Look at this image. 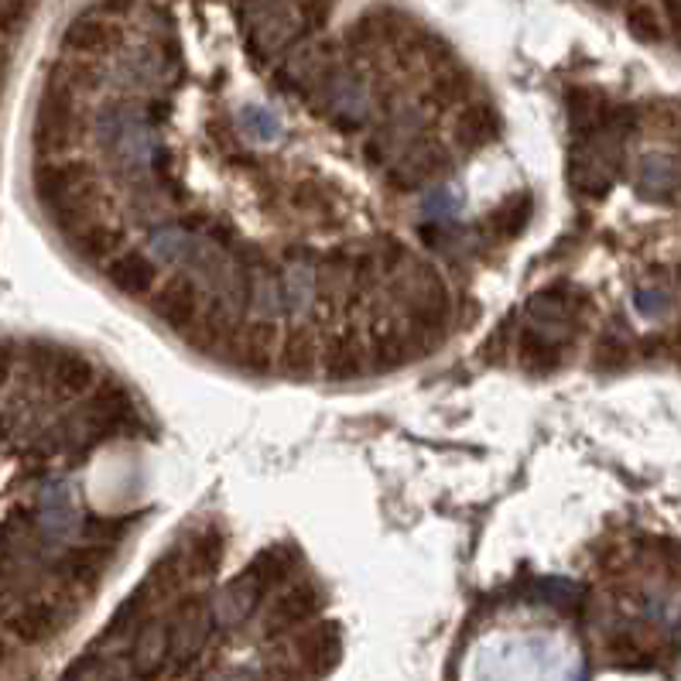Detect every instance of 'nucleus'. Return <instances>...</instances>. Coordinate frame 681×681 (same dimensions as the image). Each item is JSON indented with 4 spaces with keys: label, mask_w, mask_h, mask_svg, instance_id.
Masks as SVG:
<instances>
[{
    "label": "nucleus",
    "mask_w": 681,
    "mask_h": 681,
    "mask_svg": "<svg viewBox=\"0 0 681 681\" xmlns=\"http://www.w3.org/2000/svg\"><path fill=\"white\" fill-rule=\"evenodd\" d=\"M633 134V110L630 106H610L607 120L586 138H572L569 154V182L572 192L582 199H603L620 172H623V151L627 138Z\"/></svg>",
    "instance_id": "f257e3e1"
},
{
    "label": "nucleus",
    "mask_w": 681,
    "mask_h": 681,
    "mask_svg": "<svg viewBox=\"0 0 681 681\" xmlns=\"http://www.w3.org/2000/svg\"><path fill=\"white\" fill-rule=\"evenodd\" d=\"M93 189H96L93 169L87 162H79V157H65V162L45 157V162L34 165V195L62 233L93 220L90 216Z\"/></svg>",
    "instance_id": "f03ea898"
},
{
    "label": "nucleus",
    "mask_w": 681,
    "mask_h": 681,
    "mask_svg": "<svg viewBox=\"0 0 681 681\" xmlns=\"http://www.w3.org/2000/svg\"><path fill=\"white\" fill-rule=\"evenodd\" d=\"M308 100L318 113L329 116L339 131H356L370 113L367 83L353 69H339V65H333L323 79H318Z\"/></svg>",
    "instance_id": "7ed1b4c3"
},
{
    "label": "nucleus",
    "mask_w": 681,
    "mask_h": 681,
    "mask_svg": "<svg viewBox=\"0 0 681 681\" xmlns=\"http://www.w3.org/2000/svg\"><path fill=\"white\" fill-rule=\"evenodd\" d=\"M75 134V100H72V87L52 79L49 90L42 93V103H38L34 113V148L38 154H55L62 148L72 144Z\"/></svg>",
    "instance_id": "20e7f679"
},
{
    "label": "nucleus",
    "mask_w": 681,
    "mask_h": 681,
    "mask_svg": "<svg viewBox=\"0 0 681 681\" xmlns=\"http://www.w3.org/2000/svg\"><path fill=\"white\" fill-rule=\"evenodd\" d=\"M151 315L172 333H189L199 323V315H203V288H199L189 271L172 274L165 285L154 288Z\"/></svg>",
    "instance_id": "39448f33"
},
{
    "label": "nucleus",
    "mask_w": 681,
    "mask_h": 681,
    "mask_svg": "<svg viewBox=\"0 0 681 681\" xmlns=\"http://www.w3.org/2000/svg\"><path fill=\"white\" fill-rule=\"evenodd\" d=\"M31 367L45 384L59 387L62 394H83L96 384V367L83 353L62 349V346H45L38 343L31 349Z\"/></svg>",
    "instance_id": "423d86ee"
},
{
    "label": "nucleus",
    "mask_w": 681,
    "mask_h": 681,
    "mask_svg": "<svg viewBox=\"0 0 681 681\" xmlns=\"http://www.w3.org/2000/svg\"><path fill=\"white\" fill-rule=\"evenodd\" d=\"M453 165L449 151L435 148V144H425V141H415L405 154H397L394 162L384 169L387 182L400 192H415V189H425L431 185L435 179H443Z\"/></svg>",
    "instance_id": "0eeeda50"
},
{
    "label": "nucleus",
    "mask_w": 681,
    "mask_h": 681,
    "mask_svg": "<svg viewBox=\"0 0 681 681\" xmlns=\"http://www.w3.org/2000/svg\"><path fill=\"white\" fill-rule=\"evenodd\" d=\"M421 124H425V116H421L418 106H400L394 116L384 120V124L374 131V138L367 141V162L374 169H387L397 154H405L418 141Z\"/></svg>",
    "instance_id": "6e6552de"
},
{
    "label": "nucleus",
    "mask_w": 681,
    "mask_h": 681,
    "mask_svg": "<svg viewBox=\"0 0 681 681\" xmlns=\"http://www.w3.org/2000/svg\"><path fill=\"white\" fill-rule=\"evenodd\" d=\"M333 69V49L318 45V42H295V49L285 55L282 69H277L274 83L288 90V93H302L308 96L312 87Z\"/></svg>",
    "instance_id": "1a4fd4ad"
},
{
    "label": "nucleus",
    "mask_w": 681,
    "mask_h": 681,
    "mask_svg": "<svg viewBox=\"0 0 681 681\" xmlns=\"http://www.w3.org/2000/svg\"><path fill=\"white\" fill-rule=\"evenodd\" d=\"M106 282L128 298H148L157 288V264L141 251L120 254L106 264Z\"/></svg>",
    "instance_id": "9d476101"
},
{
    "label": "nucleus",
    "mask_w": 681,
    "mask_h": 681,
    "mask_svg": "<svg viewBox=\"0 0 681 681\" xmlns=\"http://www.w3.org/2000/svg\"><path fill=\"white\" fill-rule=\"evenodd\" d=\"M4 623L24 644H42L59 630V610L45 599H21L18 607L4 613Z\"/></svg>",
    "instance_id": "9b49d317"
},
{
    "label": "nucleus",
    "mask_w": 681,
    "mask_h": 681,
    "mask_svg": "<svg viewBox=\"0 0 681 681\" xmlns=\"http://www.w3.org/2000/svg\"><path fill=\"white\" fill-rule=\"evenodd\" d=\"M65 240L72 244L75 257H83L87 264H110L120 251V233L110 230L106 223H96V220H87L79 223L75 230L65 233Z\"/></svg>",
    "instance_id": "f8f14e48"
},
{
    "label": "nucleus",
    "mask_w": 681,
    "mask_h": 681,
    "mask_svg": "<svg viewBox=\"0 0 681 681\" xmlns=\"http://www.w3.org/2000/svg\"><path fill=\"white\" fill-rule=\"evenodd\" d=\"M367 349L359 346L353 336H336L323 346V353H318V367H323V374L329 380H349V377H359L367 367Z\"/></svg>",
    "instance_id": "ddd939ff"
},
{
    "label": "nucleus",
    "mask_w": 681,
    "mask_h": 681,
    "mask_svg": "<svg viewBox=\"0 0 681 681\" xmlns=\"http://www.w3.org/2000/svg\"><path fill=\"white\" fill-rule=\"evenodd\" d=\"M517 346H520V367H525L528 374H538V377L555 374L566 359V343H558V339H551V336H545L538 329L520 336Z\"/></svg>",
    "instance_id": "4468645a"
},
{
    "label": "nucleus",
    "mask_w": 681,
    "mask_h": 681,
    "mask_svg": "<svg viewBox=\"0 0 681 681\" xmlns=\"http://www.w3.org/2000/svg\"><path fill=\"white\" fill-rule=\"evenodd\" d=\"M531 213H535L531 192H514L510 199H504V203L487 216V230H490L497 240H514V236H520V233L528 230Z\"/></svg>",
    "instance_id": "2eb2a0df"
},
{
    "label": "nucleus",
    "mask_w": 681,
    "mask_h": 681,
    "mask_svg": "<svg viewBox=\"0 0 681 681\" xmlns=\"http://www.w3.org/2000/svg\"><path fill=\"white\" fill-rule=\"evenodd\" d=\"M566 110H569L572 138H586V134H592V131L607 120V113H610L607 100L599 96V93H592V90H586V87H576V90L566 93Z\"/></svg>",
    "instance_id": "dca6fc26"
},
{
    "label": "nucleus",
    "mask_w": 681,
    "mask_h": 681,
    "mask_svg": "<svg viewBox=\"0 0 681 681\" xmlns=\"http://www.w3.org/2000/svg\"><path fill=\"white\" fill-rule=\"evenodd\" d=\"M106 38H110V24L103 18V11H83L79 18L69 21L65 34H62V45L72 52H100L106 49Z\"/></svg>",
    "instance_id": "f3484780"
},
{
    "label": "nucleus",
    "mask_w": 681,
    "mask_h": 681,
    "mask_svg": "<svg viewBox=\"0 0 681 681\" xmlns=\"http://www.w3.org/2000/svg\"><path fill=\"white\" fill-rule=\"evenodd\" d=\"M456 138L463 148H487L500 138V116L494 106L479 103V106H469L463 116H459V128H456Z\"/></svg>",
    "instance_id": "a211bd4d"
},
{
    "label": "nucleus",
    "mask_w": 681,
    "mask_h": 681,
    "mask_svg": "<svg viewBox=\"0 0 681 681\" xmlns=\"http://www.w3.org/2000/svg\"><path fill=\"white\" fill-rule=\"evenodd\" d=\"M72 494L62 487V484H52L45 487L42 494V531L45 535H65L72 528Z\"/></svg>",
    "instance_id": "6ab92c4d"
},
{
    "label": "nucleus",
    "mask_w": 681,
    "mask_h": 681,
    "mask_svg": "<svg viewBox=\"0 0 681 681\" xmlns=\"http://www.w3.org/2000/svg\"><path fill=\"white\" fill-rule=\"evenodd\" d=\"M318 353H323V346H318L315 336L308 333H292L282 346V367L295 377H305L318 367Z\"/></svg>",
    "instance_id": "aec40b11"
},
{
    "label": "nucleus",
    "mask_w": 681,
    "mask_h": 681,
    "mask_svg": "<svg viewBox=\"0 0 681 681\" xmlns=\"http://www.w3.org/2000/svg\"><path fill=\"white\" fill-rule=\"evenodd\" d=\"M223 548H226V541H223V535H220L216 528L199 531V535L192 538V545H189V566H192V572L213 576L216 566L223 562Z\"/></svg>",
    "instance_id": "412c9836"
},
{
    "label": "nucleus",
    "mask_w": 681,
    "mask_h": 681,
    "mask_svg": "<svg viewBox=\"0 0 681 681\" xmlns=\"http://www.w3.org/2000/svg\"><path fill=\"white\" fill-rule=\"evenodd\" d=\"M315 607H318L315 589H308V586L292 589V592L282 599V603L274 607V613H271V630H282V627H292V623L305 620Z\"/></svg>",
    "instance_id": "4be33fe9"
},
{
    "label": "nucleus",
    "mask_w": 681,
    "mask_h": 681,
    "mask_svg": "<svg viewBox=\"0 0 681 681\" xmlns=\"http://www.w3.org/2000/svg\"><path fill=\"white\" fill-rule=\"evenodd\" d=\"M627 31L644 45H658L664 38L661 18H658V11L651 4H630L627 8Z\"/></svg>",
    "instance_id": "5701e85b"
},
{
    "label": "nucleus",
    "mask_w": 681,
    "mask_h": 681,
    "mask_svg": "<svg viewBox=\"0 0 681 681\" xmlns=\"http://www.w3.org/2000/svg\"><path fill=\"white\" fill-rule=\"evenodd\" d=\"M674 185V175H671V165L664 162V157H648L644 169H640V195L644 199H668Z\"/></svg>",
    "instance_id": "b1692460"
},
{
    "label": "nucleus",
    "mask_w": 681,
    "mask_h": 681,
    "mask_svg": "<svg viewBox=\"0 0 681 681\" xmlns=\"http://www.w3.org/2000/svg\"><path fill=\"white\" fill-rule=\"evenodd\" d=\"M630 359V346L620 343L617 336H603L599 339V349H596V367L599 370H620Z\"/></svg>",
    "instance_id": "393cba45"
},
{
    "label": "nucleus",
    "mask_w": 681,
    "mask_h": 681,
    "mask_svg": "<svg viewBox=\"0 0 681 681\" xmlns=\"http://www.w3.org/2000/svg\"><path fill=\"white\" fill-rule=\"evenodd\" d=\"M240 120H244V124H251V120H254V124H257V128H251V131H247L251 138L274 141L277 134H282V124H277V116H274L271 110H264V106H247V110H244V116H240Z\"/></svg>",
    "instance_id": "a878e982"
},
{
    "label": "nucleus",
    "mask_w": 681,
    "mask_h": 681,
    "mask_svg": "<svg viewBox=\"0 0 681 681\" xmlns=\"http://www.w3.org/2000/svg\"><path fill=\"white\" fill-rule=\"evenodd\" d=\"M28 14H31V0H0V31L4 34L21 31Z\"/></svg>",
    "instance_id": "bb28decb"
},
{
    "label": "nucleus",
    "mask_w": 681,
    "mask_h": 681,
    "mask_svg": "<svg viewBox=\"0 0 681 681\" xmlns=\"http://www.w3.org/2000/svg\"><path fill=\"white\" fill-rule=\"evenodd\" d=\"M637 308L648 312V315L664 312L668 308V295L664 292H637Z\"/></svg>",
    "instance_id": "cd10ccee"
},
{
    "label": "nucleus",
    "mask_w": 681,
    "mask_h": 681,
    "mask_svg": "<svg viewBox=\"0 0 681 681\" xmlns=\"http://www.w3.org/2000/svg\"><path fill=\"white\" fill-rule=\"evenodd\" d=\"M14 359H18L14 346L8 339H0V384H4L14 374Z\"/></svg>",
    "instance_id": "c85d7f7f"
},
{
    "label": "nucleus",
    "mask_w": 681,
    "mask_h": 681,
    "mask_svg": "<svg viewBox=\"0 0 681 681\" xmlns=\"http://www.w3.org/2000/svg\"><path fill=\"white\" fill-rule=\"evenodd\" d=\"M664 8H668V14H671V28H674L678 42H681V0H664Z\"/></svg>",
    "instance_id": "c756f323"
},
{
    "label": "nucleus",
    "mask_w": 681,
    "mask_h": 681,
    "mask_svg": "<svg viewBox=\"0 0 681 681\" xmlns=\"http://www.w3.org/2000/svg\"><path fill=\"white\" fill-rule=\"evenodd\" d=\"M0 664H4V644H0Z\"/></svg>",
    "instance_id": "7c9ffc66"
}]
</instances>
